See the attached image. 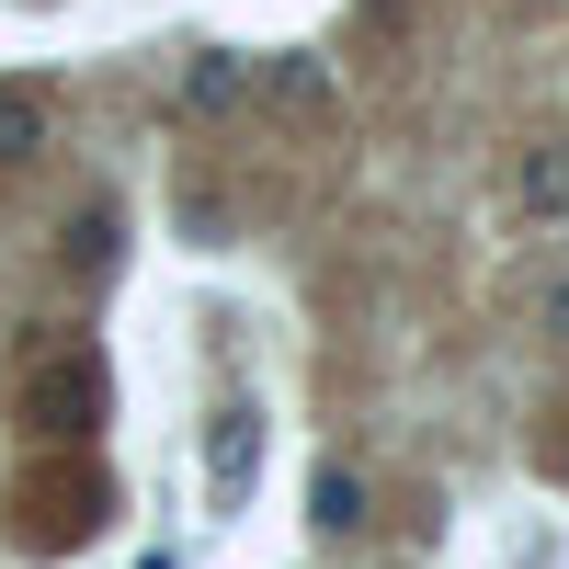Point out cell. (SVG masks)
Returning a JSON list of instances; mask_svg holds the SVG:
<instances>
[{
  "instance_id": "cell-4",
  "label": "cell",
  "mask_w": 569,
  "mask_h": 569,
  "mask_svg": "<svg viewBox=\"0 0 569 569\" xmlns=\"http://www.w3.org/2000/svg\"><path fill=\"white\" fill-rule=\"evenodd\" d=\"M308 512H319V536H353V525H365V479H353V467H319Z\"/></svg>"
},
{
  "instance_id": "cell-5",
  "label": "cell",
  "mask_w": 569,
  "mask_h": 569,
  "mask_svg": "<svg viewBox=\"0 0 569 569\" xmlns=\"http://www.w3.org/2000/svg\"><path fill=\"white\" fill-rule=\"evenodd\" d=\"M194 103H206V114H240V103H251V69L228 58V46H206V58H194Z\"/></svg>"
},
{
  "instance_id": "cell-1",
  "label": "cell",
  "mask_w": 569,
  "mask_h": 569,
  "mask_svg": "<svg viewBox=\"0 0 569 569\" xmlns=\"http://www.w3.org/2000/svg\"><path fill=\"white\" fill-rule=\"evenodd\" d=\"M251 479H262V410H251V399H228V410L206 421V501H217V512H240Z\"/></svg>"
},
{
  "instance_id": "cell-7",
  "label": "cell",
  "mask_w": 569,
  "mask_h": 569,
  "mask_svg": "<svg viewBox=\"0 0 569 569\" xmlns=\"http://www.w3.org/2000/svg\"><path fill=\"white\" fill-rule=\"evenodd\" d=\"M512 194H525L536 217H558V206H569V160H558V149H536V160H525V182H512Z\"/></svg>"
},
{
  "instance_id": "cell-3",
  "label": "cell",
  "mask_w": 569,
  "mask_h": 569,
  "mask_svg": "<svg viewBox=\"0 0 569 569\" xmlns=\"http://www.w3.org/2000/svg\"><path fill=\"white\" fill-rule=\"evenodd\" d=\"M34 149H46V91L0 80V160H34Z\"/></svg>"
},
{
  "instance_id": "cell-6",
  "label": "cell",
  "mask_w": 569,
  "mask_h": 569,
  "mask_svg": "<svg viewBox=\"0 0 569 569\" xmlns=\"http://www.w3.org/2000/svg\"><path fill=\"white\" fill-rule=\"evenodd\" d=\"M273 103H284V114H330V80H319V58H273Z\"/></svg>"
},
{
  "instance_id": "cell-8",
  "label": "cell",
  "mask_w": 569,
  "mask_h": 569,
  "mask_svg": "<svg viewBox=\"0 0 569 569\" xmlns=\"http://www.w3.org/2000/svg\"><path fill=\"white\" fill-rule=\"evenodd\" d=\"M558 319H569V297H558Z\"/></svg>"
},
{
  "instance_id": "cell-2",
  "label": "cell",
  "mask_w": 569,
  "mask_h": 569,
  "mask_svg": "<svg viewBox=\"0 0 569 569\" xmlns=\"http://www.w3.org/2000/svg\"><path fill=\"white\" fill-rule=\"evenodd\" d=\"M34 421H46V433H91V421H103V365H91V353L46 365L34 376Z\"/></svg>"
}]
</instances>
